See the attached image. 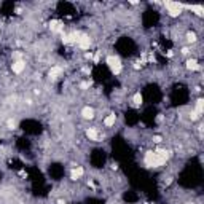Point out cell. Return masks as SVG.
Returning <instances> with one entry per match:
<instances>
[{
  "instance_id": "6da1fadb",
  "label": "cell",
  "mask_w": 204,
  "mask_h": 204,
  "mask_svg": "<svg viewBox=\"0 0 204 204\" xmlns=\"http://www.w3.org/2000/svg\"><path fill=\"white\" fill-rule=\"evenodd\" d=\"M171 156V152L168 150H156V152H147L145 153L144 163L148 166V168H158V166H163Z\"/></svg>"
},
{
  "instance_id": "7a4b0ae2",
  "label": "cell",
  "mask_w": 204,
  "mask_h": 204,
  "mask_svg": "<svg viewBox=\"0 0 204 204\" xmlns=\"http://www.w3.org/2000/svg\"><path fill=\"white\" fill-rule=\"evenodd\" d=\"M105 62H107L108 69L112 70V73H115V75L121 73V69H123V66H121V61H120V57H118V56H108Z\"/></svg>"
},
{
  "instance_id": "3957f363",
  "label": "cell",
  "mask_w": 204,
  "mask_h": 204,
  "mask_svg": "<svg viewBox=\"0 0 204 204\" xmlns=\"http://www.w3.org/2000/svg\"><path fill=\"white\" fill-rule=\"evenodd\" d=\"M164 5H166V8H168L169 15L174 16V18H175V16H179L180 13H182V10L185 8L182 3H177V2H166Z\"/></svg>"
},
{
  "instance_id": "277c9868",
  "label": "cell",
  "mask_w": 204,
  "mask_h": 204,
  "mask_svg": "<svg viewBox=\"0 0 204 204\" xmlns=\"http://www.w3.org/2000/svg\"><path fill=\"white\" fill-rule=\"evenodd\" d=\"M78 46H80L81 50H88L91 46V38L88 35H83V34H81L80 40H78Z\"/></svg>"
},
{
  "instance_id": "5b68a950",
  "label": "cell",
  "mask_w": 204,
  "mask_h": 204,
  "mask_svg": "<svg viewBox=\"0 0 204 204\" xmlns=\"http://www.w3.org/2000/svg\"><path fill=\"white\" fill-rule=\"evenodd\" d=\"M24 67H26L24 61L18 59L16 62H13V72H15V73H21L22 70H24Z\"/></svg>"
},
{
  "instance_id": "8992f818",
  "label": "cell",
  "mask_w": 204,
  "mask_h": 204,
  "mask_svg": "<svg viewBox=\"0 0 204 204\" xmlns=\"http://www.w3.org/2000/svg\"><path fill=\"white\" fill-rule=\"evenodd\" d=\"M81 115H83L85 120H91V118H94V110L91 107H85L81 110Z\"/></svg>"
},
{
  "instance_id": "52a82bcc",
  "label": "cell",
  "mask_w": 204,
  "mask_h": 204,
  "mask_svg": "<svg viewBox=\"0 0 204 204\" xmlns=\"http://www.w3.org/2000/svg\"><path fill=\"white\" fill-rule=\"evenodd\" d=\"M86 136L91 139V140H99V132H97L94 128H89V129H88V131H86Z\"/></svg>"
},
{
  "instance_id": "ba28073f",
  "label": "cell",
  "mask_w": 204,
  "mask_h": 204,
  "mask_svg": "<svg viewBox=\"0 0 204 204\" xmlns=\"http://www.w3.org/2000/svg\"><path fill=\"white\" fill-rule=\"evenodd\" d=\"M83 168H75V169H72V172H70V177H72V180H77L78 177H81L83 175Z\"/></svg>"
},
{
  "instance_id": "9c48e42d",
  "label": "cell",
  "mask_w": 204,
  "mask_h": 204,
  "mask_svg": "<svg viewBox=\"0 0 204 204\" xmlns=\"http://www.w3.org/2000/svg\"><path fill=\"white\" fill-rule=\"evenodd\" d=\"M61 72H62V70H61V67H51V70H50V78H53V80H56L57 77L61 75Z\"/></svg>"
},
{
  "instance_id": "30bf717a",
  "label": "cell",
  "mask_w": 204,
  "mask_h": 204,
  "mask_svg": "<svg viewBox=\"0 0 204 204\" xmlns=\"http://www.w3.org/2000/svg\"><path fill=\"white\" fill-rule=\"evenodd\" d=\"M115 121H117V117H115L113 113H110V115H108V117L104 120V124H105V126H113Z\"/></svg>"
},
{
  "instance_id": "8fae6325",
  "label": "cell",
  "mask_w": 204,
  "mask_h": 204,
  "mask_svg": "<svg viewBox=\"0 0 204 204\" xmlns=\"http://www.w3.org/2000/svg\"><path fill=\"white\" fill-rule=\"evenodd\" d=\"M187 67H188L190 70H199L201 67H199V64L196 62L195 59H190V61H187Z\"/></svg>"
},
{
  "instance_id": "7c38bea8",
  "label": "cell",
  "mask_w": 204,
  "mask_h": 204,
  "mask_svg": "<svg viewBox=\"0 0 204 204\" xmlns=\"http://www.w3.org/2000/svg\"><path fill=\"white\" fill-rule=\"evenodd\" d=\"M203 110H204V101L203 99H198V102H196V108H195V113L199 117V115L203 113Z\"/></svg>"
},
{
  "instance_id": "4fadbf2b",
  "label": "cell",
  "mask_w": 204,
  "mask_h": 204,
  "mask_svg": "<svg viewBox=\"0 0 204 204\" xmlns=\"http://www.w3.org/2000/svg\"><path fill=\"white\" fill-rule=\"evenodd\" d=\"M142 101H144V99H142V94H140V93H136L134 97H132V102H134L136 107H139V105L142 104Z\"/></svg>"
},
{
  "instance_id": "5bb4252c",
  "label": "cell",
  "mask_w": 204,
  "mask_h": 204,
  "mask_svg": "<svg viewBox=\"0 0 204 204\" xmlns=\"http://www.w3.org/2000/svg\"><path fill=\"white\" fill-rule=\"evenodd\" d=\"M187 8L191 10V11H195L198 16H201V15H203V6H199V5H198V6H195V5H188Z\"/></svg>"
},
{
  "instance_id": "9a60e30c",
  "label": "cell",
  "mask_w": 204,
  "mask_h": 204,
  "mask_svg": "<svg viewBox=\"0 0 204 204\" xmlns=\"http://www.w3.org/2000/svg\"><path fill=\"white\" fill-rule=\"evenodd\" d=\"M50 29L54 30V32H59L61 30V22L59 21H51L50 22Z\"/></svg>"
},
{
  "instance_id": "2e32d148",
  "label": "cell",
  "mask_w": 204,
  "mask_h": 204,
  "mask_svg": "<svg viewBox=\"0 0 204 204\" xmlns=\"http://www.w3.org/2000/svg\"><path fill=\"white\" fill-rule=\"evenodd\" d=\"M187 38H188V42H196V34H193V32H188L187 34Z\"/></svg>"
},
{
  "instance_id": "e0dca14e",
  "label": "cell",
  "mask_w": 204,
  "mask_h": 204,
  "mask_svg": "<svg viewBox=\"0 0 204 204\" xmlns=\"http://www.w3.org/2000/svg\"><path fill=\"white\" fill-rule=\"evenodd\" d=\"M6 124H8V128H11V129L16 128V121L15 120H8V121H6Z\"/></svg>"
},
{
  "instance_id": "ac0fdd59",
  "label": "cell",
  "mask_w": 204,
  "mask_h": 204,
  "mask_svg": "<svg viewBox=\"0 0 204 204\" xmlns=\"http://www.w3.org/2000/svg\"><path fill=\"white\" fill-rule=\"evenodd\" d=\"M91 83H88V81H83V83H80V88L81 89H86V88H89Z\"/></svg>"
},
{
  "instance_id": "d6986e66",
  "label": "cell",
  "mask_w": 204,
  "mask_h": 204,
  "mask_svg": "<svg viewBox=\"0 0 204 204\" xmlns=\"http://www.w3.org/2000/svg\"><path fill=\"white\" fill-rule=\"evenodd\" d=\"M153 142H156V144H159V142H161V137H159V136H155V137H153Z\"/></svg>"
},
{
  "instance_id": "ffe728a7",
  "label": "cell",
  "mask_w": 204,
  "mask_h": 204,
  "mask_svg": "<svg viewBox=\"0 0 204 204\" xmlns=\"http://www.w3.org/2000/svg\"><path fill=\"white\" fill-rule=\"evenodd\" d=\"M94 62H99V53H97L96 56H94Z\"/></svg>"
},
{
  "instance_id": "44dd1931",
  "label": "cell",
  "mask_w": 204,
  "mask_h": 204,
  "mask_svg": "<svg viewBox=\"0 0 204 204\" xmlns=\"http://www.w3.org/2000/svg\"><path fill=\"white\" fill-rule=\"evenodd\" d=\"M196 118H198V115H196L195 112H193V113H191V120H196Z\"/></svg>"
},
{
  "instance_id": "7402d4cb",
  "label": "cell",
  "mask_w": 204,
  "mask_h": 204,
  "mask_svg": "<svg viewBox=\"0 0 204 204\" xmlns=\"http://www.w3.org/2000/svg\"><path fill=\"white\" fill-rule=\"evenodd\" d=\"M57 204H66V201H62V199H59V201H57Z\"/></svg>"
}]
</instances>
